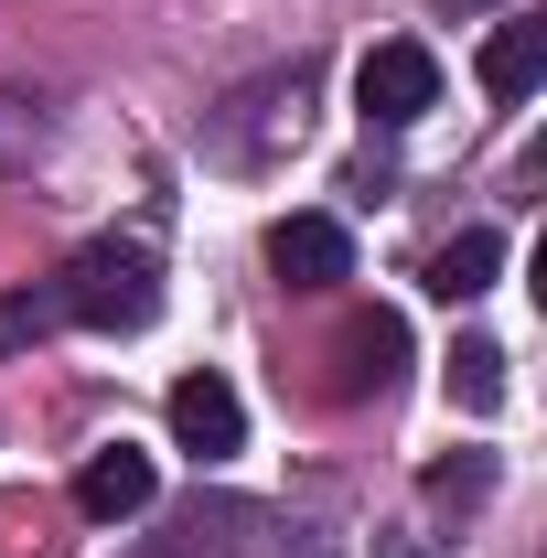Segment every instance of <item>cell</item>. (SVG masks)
I'll list each match as a JSON object with an SVG mask.
<instances>
[{"label": "cell", "mask_w": 547, "mask_h": 558, "mask_svg": "<svg viewBox=\"0 0 547 558\" xmlns=\"http://www.w3.org/2000/svg\"><path fill=\"white\" fill-rule=\"evenodd\" d=\"M44 312L54 323H97V333H139L161 312V258L139 236H97V247L65 258V279L44 290Z\"/></svg>", "instance_id": "obj_1"}, {"label": "cell", "mask_w": 547, "mask_h": 558, "mask_svg": "<svg viewBox=\"0 0 547 558\" xmlns=\"http://www.w3.org/2000/svg\"><path fill=\"white\" fill-rule=\"evenodd\" d=\"M354 97H365V130H409L440 108V65H429V44H376L365 65H354Z\"/></svg>", "instance_id": "obj_2"}, {"label": "cell", "mask_w": 547, "mask_h": 558, "mask_svg": "<svg viewBox=\"0 0 547 558\" xmlns=\"http://www.w3.org/2000/svg\"><path fill=\"white\" fill-rule=\"evenodd\" d=\"M172 440H183L194 462H236V451H247V398H236L215 365L183 376V387H172Z\"/></svg>", "instance_id": "obj_3"}, {"label": "cell", "mask_w": 547, "mask_h": 558, "mask_svg": "<svg viewBox=\"0 0 547 558\" xmlns=\"http://www.w3.org/2000/svg\"><path fill=\"white\" fill-rule=\"evenodd\" d=\"M236 108H247V119H215V150H226V161H258V150H269L279 130L301 140V108H312V65L269 75V86H247Z\"/></svg>", "instance_id": "obj_4"}, {"label": "cell", "mask_w": 547, "mask_h": 558, "mask_svg": "<svg viewBox=\"0 0 547 558\" xmlns=\"http://www.w3.org/2000/svg\"><path fill=\"white\" fill-rule=\"evenodd\" d=\"M269 269L290 279V290H333V279L354 269V236H343L333 215H279L269 226Z\"/></svg>", "instance_id": "obj_5"}, {"label": "cell", "mask_w": 547, "mask_h": 558, "mask_svg": "<svg viewBox=\"0 0 547 558\" xmlns=\"http://www.w3.org/2000/svg\"><path fill=\"white\" fill-rule=\"evenodd\" d=\"M150 494H161V473H150V451H97L86 473H75V515H97V526H130V515H150Z\"/></svg>", "instance_id": "obj_6"}, {"label": "cell", "mask_w": 547, "mask_h": 558, "mask_svg": "<svg viewBox=\"0 0 547 558\" xmlns=\"http://www.w3.org/2000/svg\"><path fill=\"white\" fill-rule=\"evenodd\" d=\"M494 269H505V236L494 226H462L451 247H429V301H483Z\"/></svg>", "instance_id": "obj_7"}, {"label": "cell", "mask_w": 547, "mask_h": 558, "mask_svg": "<svg viewBox=\"0 0 547 558\" xmlns=\"http://www.w3.org/2000/svg\"><path fill=\"white\" fill-rule=\"evenodd\" d=\"M547 75V22H494V44H483V86L515 108V97H537Z\"/></svg>", "instance_id": "obj_8"}, {"label": "cell", "mask_w": 547, "mask_h": 558, "mask_svg": "<svg viewBox=\"0 0 547 558\" xmlns=\"http://www.w3.org/2000/svg\"><path fill=\"white\" fill-rule=\"evenodd\" d=\"M440 387H451V409H462V418H494V409H505V344L462 333V354H451V376H440Z\"/></svg>", "instance_id": "obj_9"}, {"label": "cell", "mask_w": 547, "mask_h": 558, "mask_svg": "<svg viewBox=\"0 0 547 558\" xmlns=\"http://www.w3.org/2000/svg\"><path fill=\"white\" fill-rule=\"evenodd\" d=\"M343 354H354V365H343V398L387 387V376H398V354H409V333H398V312H365V323L343 333Z\"/></svg>", "instance_id": "obj_10"}, {"label": "cell", "mask_w": 547, "mask_h": 558, "mask_svg": "<svg viewBox=\"0 0 547 558\" xmlns=\"http://www.w3.org/2000/svg\"><path fill=\"white\" fill-rule=\"evenodd\" d=\"M44 140H54V108H44L33 86H0V172H33Z\"/></svg>", "instance_id": "obj_11"}, {"label": "cell", "mask_w": 547, "mask_h": 558, "mask_svg": "<svg viewBox=\"0 0 547 558\" xmlns=\"http://www.w3.org/2000/svg\"><path fill=\"white\" fill-rule=\"evenodd\" d=\"M226 526H247V515H236V505H215V515H183V526H172V548H139V558H226V548H215Z\"/></svg>", "instance_id": "obj_12"}, {"label": "cell", "mask_w": 547, "mask_h": 558, "mask_svg": "<svg viewBox=\"0 0 547 558\" xmlns=\"http://www.w3.org/2000/svg\"><path fill=\"white\" fill-rule=\"evenodd\" d=\"M483 494H494V462H440V473H429V505H483Z\"/></svg>", "instance_id": "obj_13"}, {"label": "cell", "mask_w": 547, "mask_h": 558, "mask_svg": "<svg viewBox=\"0 0 547 558\" xmlns=\"http://www.w3.org/2000/svg\"><path fill=\"white\" fill-rule=\"evenodd\" d=\"M376 558H440V537H418V526H387V537H376Z\"/></svg>", "instance_id": "obj_14"}, {"label": "cell", "mask_w": 547, "mask_h": 558, "mask_svg": "<svg viewBox=\"0 0 547 558\" xmlns=\"http://www.w3.org/2000/svg\"><path fill=\"white\" fill-rule=\"evenodd\" d=\"M440 11H483V0H440Z\"/></svg>", "instance_id": "obj_15"}]
</instances>
